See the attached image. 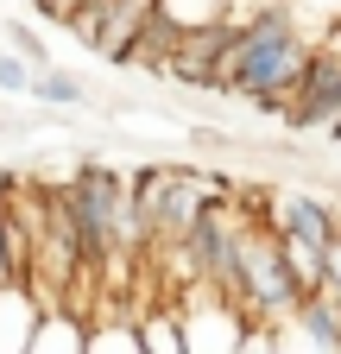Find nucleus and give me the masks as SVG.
Returning <instances> with one entry per match:
<instances>
[{"instance_id": "1", "label": "nucleus", "mask_w": 341, "mask_h": 354, "mask_svg": "<svg viewBox=\"0 0 341 354\" xmlns=\"http://www.w3.org/2000/svg\"><path fill=\"white\" fill-rule=\"evenodd\" d=\"M310 64V38L304 19H297L291 0H272V7H253V19L240 26L234 51H228V76H222V95L253 102V114L284 120L291 108V88Z\"/></svg>"}, {"instance_id": "2", "label": "nucleus", "mask_w": 341, "mask_h": 354, "mask_svg": "<svg viewBox=\"0 0 341 354\" xmlns=\"http://www.w3.org/2000/svg\"><path fill=\"white\" fill-rule=\"evenodd\" d=\"M70 215H76V234L82 253H89V272L108 285V272L120 259H146V234H139V215H133V190L108 158H82L70 171Z\"/></svg>"}, {"instance_id": "3", "label": "nucleus", "mask_w": 341, "mask_h": 354, "mask_svg": "<svg viewBox=\"0 0 341 354\" xmlns=\"http://www.w3.org/2000/svg\"><path fill=\"white\" fill-rule=\"evenodd\" d=\"M133 190V215L146 234V259H158L164 247H177L190 234V221L202 215L208 196H222V177H202L196 165H146L126 177Z\"/></svg>"}, {"instance_id": "4", "label": "nucleus", "mask_w": 341, "mask_h": 354, "mask_svg": "<svg viewBox=\"0 0 341 354\" xmlns=\"http://www.w3.org/2000/svg\"><path fill=\"white\" fill-rule=\"evenodd\" d=\"M234 310H246V323H260V329H278L297 317V304H304V285L291 279V266H284V247L278 234L266 228L260 215L246 209V228H240V253H234Z\"/></svg>"}, {"instance_id": "5", "label": "nucleus", "mask_w": 341, "mask_h": 354, "mask_svg": "<svg viewBox=\"0 0 341 354\" xmlns=\"http://www.w3.org/2000/svg\"><path fill=\"white\" fill-rule=\"evenodd\" d=\"M284 127H291V133L341 127V38L310 44V64H304V76H297V88H291Z\"/></svg>"}, {"instance_id": "6", "label": "nucleus", "mask_w": 341, "mask_h": 354, "mask_svg": "<svg viewBox=\"0 0 341 354\" xmlns=\"http://www.w3.org/2000/svg\"><path fill=\"white\" fill-rule=\"evenodd\" d=\"M177 317H184V354H240V342L253 335L246 310H234L228 297L202 291V285H190V304Z\"/></svg>"}, {"instance_id": "7", "label": "nucleus", "mask_w": 341, "mask_h": 354, "mask_svg": "<svg viewBox=\"0 0 341 354\" xmlns=\"http://www.w3.org/2000/svg\"><path fill=\"white\" fill-rule=\"evenodd\" d=\"M240 38V19H215V26H190L177 38V51H170L164 76H177L190 88H215L222 95V76H228V51Z\"/></svg>"}, {"instance_id": "8", "label": "nucleus", "mask_w": 341, "mask_h": 354, "mask_svg": "<svg viewBox=\"0 0 341 354\" xmlns=\"http://www.w3.org/2000/svg\"><path fill=\"white\" fill-rule=\"evenodd\" d=\"M266 228H272V234H291V241H310V247L329 253V241L341 234V209H335L329 196H316V190H272Z\"/></svg>"}, {"instance_id": "9", "label": "nucleus", "mask_w": 341, "mask_h": 354, "mask_svg": "<svg viewBox=\"0 0 341 354\" xmlns=\"http://www.w3.org/2000/svg\"><path fill=\"white\" fill-rule=\"evenodd\" d=\"M38 323H45V304L26 285H0V354H26Z\"/></svg>"}, {"instance_id": "10", "label": "nucleus", "mask_w": 341, "mask_h": 354, "mask_svg": "<svg viewBox=\"0 0 341 354\" xmlns=\"http://www.w3.org/2000/svg\"><path fill=\"white\" fill-rule=\"evenodd\" d=\"M82 348H89V317H76V310H45V323H38L26 354H82Z\"/></svg>"}, {"instance_id": "11", "label": "nucleus", "mask_w": 341, "mask_h": 354, "mask_svg": "<svg viewBox=\"0 0 341 354\" xmlns=\"http://www.w3.org/2000/svg\"><path fill=\"white\" fill-rule=\"evenodd\" d=\"M177 38H184V26L170 19L164 7H152V13H146V26H139V44H133V64H146V70H158V76H164L170 51H177Z\"/></svg>"}, {"instance_id": "12", "label": "nucleus", "mask_w": 341, "mask_h": 354, "mask_svg": "<svg viewBox=\"0 0 341 354\" xmlns=\"http://www.w3.org/2000/svg\"><path fill=\"white\" fill-rule=\"evenodd\" d=\"M133 329H139L146 354H184V317H177V310H139Z\"/></svg>"}, {"instance_id": "13", "label": "nucleus", "mask_w": 341, "mask_h": 354, "mask_svg": "<svg viewBox=\"0 0 341 354\" xmlns=\"http://www.w3.org/2000/svg\"><path fill=\"white\" fill-rule=\"evenodd\" d=\"M32 102H45V108H82V102H89V82H82L76 70H38L32 76Z\"/></svg>"}, {"instance_id": "14", "label": "nucleus", "mask_w": 341, "mask_h": 354, "mask_svg": "<svg viewBox=\"0 0 341 354\" xmlns=\"http://www.w3.org/2000/svg\"><path fill=\"white\" fill-rule=\"evenodd\" d=\"M82 354H146V348H139L133 317H108V323H89V348Z\"/></svg>"}, {"instance_id": "15", "label": "nucleus", "mask_w": 341, "mask_h": 354, "mask_svg": "<svg viewBox=\"0 0 341 354\" xmlns=\"http://www.w3.org/2000/svg\"><path fill=\"white\" fill-rule=\"evenodd\" d=\"M0 32H7V51H19L32 70H51V44H45V32H38V26H26V19H7Z\"/></svg>"}, {"instance_id": "16", "label": "nucleus", "mask_w": 341, "mask_h": 354, "mask_svg": "<svg viewBox=\"0 0 341 354\" xmlns=\"http://www.w3.org/2000/svg\"><path fill=\"white\" fill-rule=\"evenodd\" d=\"M32 64L19 57V51H0V95H32Z\"/></svg>"}, {"instance_id": "17", "label": "nucleus", "mask_w": 341, "mask_h": 354, "mask_svg": "<svg viewBox=\"0 0 341 354\" xmlns=\"http://www.w3.org/2000/svg\"><path fill=\"white\" fill-rule=\"evenodd\" d=\"M240 354H278V348H272V329H260V323H253V335L240 342Z\"/></svg>"}, {"instance_id": "18", "label": "nucleus", "mask_w": 341, "mask_h": 354, "mask_svg": "<svg viewBox=\"0 0 341 354\" xmlns=\"http://www.w3.org/2000/svg\"><path fill=\"white\" fill-rule=\"evenodd\" d=\"M26 7H45V0H26Z\"/></svg>"}]
</instances>
